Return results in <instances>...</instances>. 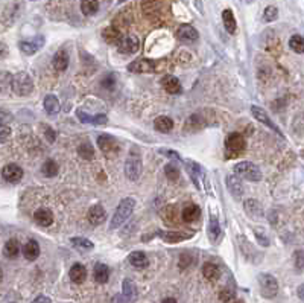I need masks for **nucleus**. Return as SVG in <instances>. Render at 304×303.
<instances>
[{"mask_svg": "<svg viewBox=\"0 0 304 303\" xmlns=\"http://www.w3.org/2000/svg\"><path fill=\"white\" fill-rule=\"evenodd\" d=\"M134 209H136V200L134 198H123L119 203L114 217H112V219L110 222V230H116L120 226H123V222L128 221V218L132 215Z\"/></svg>", "mask_w": 304, "mask_h": 303, "instance_id": "obj_1", "label": "nucleus"}, {"mask_svg": "<svg viewBox=\"0 0 304 303\" xmlns=\"http://www.w3.org/2000/svg\"><path fill=\"white\" fill-rule=\"evenodd\" d=\"M233 171L238 178H243V180L248 182H260L263 177L260 168L251 162H239L238 165H234Z\"/></svg>", "mask_w": 304, "mask_h": 303, "instance_id": "obj_2", "label": "nucleus"}, {"mask_svg": "<svg viewBox=\"0 0 304 303\" xmlns=\"http://www.w3.org/2000/svg\"><path fill=\"white\" fill-rule=\"evenodd\" d=\"M164 60L161 61H155L149 58H140L129 63L128 70L134 73H159L160 70L164 69Z\"/></svg>", "mask_w": 304, "mask_h": 303, "instance_id": "obj_3", "label": "nucleus"}, {"mask_svg": "<svg viewBox=\"0 0 304 303\" xmlns=\"http://www.w3.org/2000/svg\"><path fill=\"white\" fill-rule=\"evenodd\" d=\"M11 88L18 96H29L33 92V81L26 72H18L11 80Z\"/></svg>", "mask_w": 304, "mask_h": 303, "instance_id": "obj_4", "label": "nucleus"}, {"mask_svg": "<svg viewBox=\"0 0 304 303\" xmlns=\"http://www.w3.org/2000/svg\"><path fill=\"white\" fill-rule=\"evenodd\" d=\"M246 148V142L245 137L239 133H231L227 136V140H225V159L230 160L238 157L239 154H242Z\"/></svg>", "mask_w": 304, "mask_h": 303, "instance_id": "obj_5", "label": "nucleus"}, {"mask_svg": "<svg viewBox=\"0 0 304 303\" xmlns=\"http://www.w3.org/2000/svg\"><path fill=\"white\" fill-rule=\"evenodd\" d=\"M142 169H143V165H142L140 152L137 150H132L125 162V175L128 180L136 182L142 175Z\"/></svg>", "mask_w": 304, "mask_h": 303, "instance_id": "obj_6", "label": "nucleus"}, {"mask_svg": "<svg viewBox=\"0 0 304 303\" xmlns=\"http://www.w3.org/2000/svg\"><path fill=\"white\" fill-rule=\"evenodd\" d=\"M258 284H260V293L265 299H274L278 293L277 279L272 274L262 273L258 276Z\"/></svg>", "mask_w": 304, "mask_h": 303, "instance_id": "obj_7", "label": "nucleus"}, {"mask_svg": "<svg viewBox=\"0 0 304 303\" xmlns=\"http://www.w3.org/2000/svg\"><path fill=\"white\" fill-rule=\"evenodd\" d=\"M97 147L107 157H112V155H116L119 152L117 140L112 136H108V134H99L97 136Z\"/></svg>", "mask_w": 304, "mask_h": 303, "instance_id": "obj_8", "label": "nucleus"}, {"mask_svg": "<svg viewBox=\"0 0 304 303\" xmlns=\"http://www.w3.org/2000/svg\"><path fill=\"white\" fill-rule=\"evenodd\" d=\"M117 49L120 53L125 55H134L140 50V40L136 35H127L122 37V40L117 43Z\"/></svg>", "mask_w": 304, "mask_h": 303, "instance_id": "obj_9", "label": "nucleus"}, {"mask_svg": "<svg viewBox=\"0 0 304 303\" xmlns=\"http://www.w3.org/2000/svg\"><path fill=\"white\" fill-rule=\"evenodd\" d=\"M251 113H253V116H254V118H256L258 122H260V123H263L265 127L271 128L274 133H277V134H278L280 137H283V133H281V130H280V128L275 125V123H274V120H272L271 118L268 116V113H266V111H265L262 107L253 105V107H251Z\"/></svg>", "mask_w": 304, "mask_h": 303, "instance_id": "obj_10", "label": "nucleus"}, {"mask_svg": "<svg viewBox=\"0 0 304 303\" xmlns=\"http://www.w3.org/2000/svg\"><path fill=\"white\" fill-rule=\"evenodd\" d=\"M46 40H44L43 35H38V37H33L32 40H23L18 43V48L20 50L23 52L25 55H35L43 46Z\"/></svg>", "mask_w": 304, "mask_h": 303, "instance_id": "obj_11", "label": "nucleus"}, {"mask_svg": "<svg viewBox=\"0 0 304 303\" xmlns=\"http://www.w3.org/2000/svg\"><path fill=\"white\" fill-rule=\"evenodd\" d=\"M198 31L192 25H181L176 29V38L181 43L192 44L198 40Z\"/></svg>", "mask_w": 304, "mask_h": 303, "instance_id": "obj_12", "label": "nucleus"}, {"mask_svg": "<svg viewBox=\"0 0 304 303\" xmlns=\"http://www.w3.org/2000/svg\"><path fill=\"white\" fill-rule=\"evenodd\" d=\"M2 177L8 183H18L23 178V169L16 163H9L2 169Z\"/></svg>", "mask_w": 304, "mask_h": 303, "instance_id": "obj_13", "label": "nucleus"}, {"mask_svg": "<svg viewBox=\"0 0 304 303\" xmlns=\"http://www.w3.org/2000/svg\"><path fill=\"white\" fill-rule=\"evenodd\" d=\"M33 219L41 227H49L53 224L55 221V217H53V212L48 207H41L38 210L33 212Z\"/></svg>", "mask_w": 304, "mask_h": 303, "instance_id": "obj_14", "label": "nucleus"}, {"mask_svg": "<svg viewBox=\"0 0 304 303\" xmlns=\"http://www.w3.org/2000/svg\"><path fill=\"white\" fill-rule=\"evenodd\" d=\"M227 189L228 192L234 197V200H242L243 194H245V189H243V185L240 182V178H238L236 175H228L227 177Z\"/></svg>", "mask_w": 304, "mask_h": 303, "instance_id": "obj_15", "label": "nucleus"}, {"mask_svg": "<svg viewBox=\"0 0 304 303\" xmlns=\"http://www.w3.org/2000/svg\"><path fill=\"white\" fill-rule=\"evenodd\" d=\"M87 218L92 226H100L107 219V212L100 204H95L93 207H90Z\"/></svg>", "mask_w": 304, "mask_h": 303, "instance_id": "obj_16", "label": "nucleus"}, {"mask_svg": "<svg viewBox=\"0 0 304 303\" xmlns=\"http://www.w3.org/2000/svg\"><path fill=\"white\" fill-rule=\"evenodd\" d=\"M186 169H187L189 177L192 178L193 185L196 186V189H199L201 187V178H202V175H204V172H202V168L196 162L186 160Z\"/></svg>", "mask_w": 304, "mask_h": 303, "instance_id": "obj_17", "label": "nucleus"}, {"mask_svg": "<svg viewBox=\"0 0 304 303\" xmlns=\"http://www.w3.org/2000/svg\"><path fill=\"white\" fill-rule=\"evenodd\" d=\"M161 85H163L164 90L167 93H171V95H179V93H181V90H183L179 80H178L176 76H172V75L164 76L163 80H161Z\"/></svg>", "mask_w": 304, "mask_h": 303, "instance_id": "obj_18", "label": "nucleus"}, {"mask_svg": "<svg viewBox=\"0 0 304 303\" xmlns=\"http://www.w3.org/2000/svg\"><path fill=\"white\" fill-rule=\"evenodd\" d=\"M243 207H245V212L248 213L251 218H254V219H260L265 215V213H263V207H262V204L258 203L257 200H253V198L245 200Z\"/></svg>", "mask_w": 304, "mask_h": 303, "instance_id": "obj_19", "label": "nucleus"}, {"mask_svg": "<svg viewBox=\"0 0 304 303\" xmlns=\"http://www.w3.org/2000/svg\"><path fill=\"white\" fill-rule=\"evenodd\" d=\"M159 236H161L164 242L176 244V242H183V241H186V239H190V238L193 236V233H183V232H159Z\"/></svg>", "mask_w": 304, "mask_h": 303, "instance_id": "obj_20", "label": "nucleus"}, {"mask_svg": "<svg viewBox=\"0 0 304 303\" xmlns=\"http://www.w3.org/2000/svg\"><path fill=\"white\" fill-rule=\"evenodd\" d=\"M76 116L82 123H92V125H105V123H108V118L105 115L90 116L82 110H76Z\"/></svg>", "mask_w": 304, "mask_h": 303, "instance_id": "obj_21", "label": "nucleus"}, {"mask_svg": "<svg viewBox=\"0 0 304 303\" xmlns=\"http://www.w3.org/2000/svg\"><path fill=\"white\" fill-rule=\"evenodd\" d=\"M69 276L73 284H78V285L84 284L87 279V268L82 264H73L69 271Z\"/></svg>", "mask_w": 304, "mask_h": 303, "instance_id": "obj_22", "label": "nucleus"}, {"mask_svg": "<svg viewBox=\"0 0 304 303\" xmlns=\"http://www.w3.org/2000/svg\"><path fill=\"white\" fill-rule=\"evenodd\" d=\"M128 261L134 268H137V270H144V268L149 265L148 256H146V253H143V252H132L128 256Z\"/></svg>", "mask_w": 304, "mask_h": 303, "instance_id": "obj_23", "label": "nucleus"}, {"mask_svg": "<svg viewBox=\"0 0 304 303\" xmlns=\"http://www.w3.org/2000/svg\"><path fill=\"white\" fill-rule=\"evenodd\" d=\"M69 61H70L69 53H67L64 49H61V50H58V52L55 53L52 64H53L56 72H64L67 67H69Z\"/></svg>", "mask_w": 304, "mask_h": 303, "instance_id": "obj_24", "label": "nucleus"}, {"mask_svg": "<svg viewBox=\"0 0 304 303\" xmlns=\"http://www.w3.org/2000/svg\"><path fill=\"white\" fill-rule=\"evenodd\" d=\"M21 252H23V256L26 257L28 261H35L37 257L40 256V245H38V242L35 239H29L23 245Z\"/></svg>", "mask_w": 304, "mask_h": 303, "instance_id": "obj_25", "label": "nucleus"}, {"mask_svg": "<svg viewBox=\"0 0 304 303\" xmlns=\"http://www.w3.org/2000/svg\"><path fill=\"white\" fill-rule=\"evenodd\" d=\"M60 101L55 95H48L44 98V110L48 111V115L50 116H56L60 113Z\"/></svg>", "mask_w": 304, "mask_h": 303, "instance_id": "obj_26", "label": "nucleus"}, {"mask_svg": "<svg viewBox=\"0 0 304 303\" xmlns=\"http://www.w3.org/2000/svg\"><path fill=\"white\" fill-rule=\"evenodd\" d=\"M122 32L116 28V26H108L104 29L102 32V38L108 43V44H117L122 40Z\"/></svg>", "mask_w": 304, "mask_h": 303, "instance_id": "obj_27", "label": "nucleus"}, {"mask_svg": "<svg viewBox=\"0 0 304 303\" xmlns=\"http://www.w3.org/2000/svg\"><path fill=\"white\" fill-rule=\"evenodd\" d=\"M202 274H204V277L207 280H210V282H216V280L221 277V270L216 264L207 262V264H204V267H202Z\"/></svg>", "mask_w": 304, "mask_h": 303, "instance_id": "obj_28", "label": "nucleus"}, {"mask_svg": "<svg viewBox=\"0 0 304 303\" xmlns=\"http://www.w3.org/2000/svg\"><path fill=\"white\" fill-rule=\"evenodd\" d=\"M208 238L211 241V244H216L218 239L221 238V226H219V221L216 217H211L210 221H208Z\"/></svg>", "mask_w": 304, "mask_h": 303, "instance_id": "obj_29", "label": "nucleus"}, {"mask_svg": "<svg viewBox=\"0 0 304 303\" xmlns=\"http://www.w3.org/2000/svg\"><path fill=\"white\" fill-rule=\"evenodd\" d=\"M201 215V210L196 204H187L183 209V221L184 222H195Z\"/></svg>", "mask_w": 304, "mask_h": 303, "instance_id": "obj_30", "label": "nucleus"}, {"mask_svg": "<svg viewBox=\"0 0 304 303\" xmlns=\"http://www.w3.org/2000/svg\"><path fill=\"white\" fill-rule=\"evenodd\" d=\"M222 20H224V26L227 29L228 34H234L238 29V23H236V18L231 9H225L222 13Z\"/></svg>", "mask_w": 304, "mask_h": 303, "instance_id": "obj_31", "label": "nucleus"}, {"mask_svg": "<svg viewBox=\"0 0 304 303\" xmlns=\"http://www.w3.org/2000/svg\"><path fill=\"white\" fill-rule=\"evenodd\" d=\"M110 279V268L105 264L95 265V280L97 284H107Z\"/></svg>", "mask_w": 304, "mask_h": 303, "instance_id": "obj_32", "label": "nucleus"}, {"mask_svg": "<svg viewBox=\"0 0 304 303\" xmlns=\"http://www.w3.org/2000/svg\"><path fill=\"white\" fill-rule=\"evenodd\" d=\"M18 253H20V244L17 239H9L5 242V245H3L5 257H8V259H14V257H17Z\"/></svg>", "mask_w": 304, "mask_h": 303, "instance_id": "obj_33", "label": "nucleus"}, {"mask_svg": "<svg viewBox=\"0 0 304 303\" xmlns=\"http://www.w3.org/2000/svg\"><path fill=\"white\" fill-rule=\"evenodd\" d=\"M154 127H155L157 131H160V133H169V131H172V128H174V120L171 118H167V116H160V118L155 119Z\"/></svg>", "mask_w": 304, "mask_h": 303, "instance_id": "obj_34", "label": "nucleus"}, {"mask_svg": "<svg viewBox=\"0 0 304 303\" xmlns=\"http://www.w3.org/2000/svg\"><path fill=\"white\" fill-rule=\"evenodd\" d=\"M58 172H60L58 163H56L55 160H52V159L46 160V162H44V165L41 166V174H43L44 177H48V178L55 177Z\"/></svg>", "mask_w": 304, "mask_h": 303, "instance_id": "obj_35", "label": "nucleus"}, {"mask_svg": "<svg viewBox=\"0 0 304 303\" xmlns=\"http://www.w3.org/2000/svg\"><path fill=\"white\" fill-rule=\"evenodd\" d=\"M70 242L75 245V249L82 250V252H90V250L95 249V244L90 239H87V238H81V236L70 238Z\"/></svg>", "mask_w": 304, "mask_h": 303, "instance_id": "obj_36", "label": "nucleus"}, {"mask_svg": "<svg viewBox=\"0 0 304 303\" xmlns=\"http://www.w3.org/2000/svg\"><path fill=\"white\" fill-rule=\"evenodd\" d=\"M81 11L84 16H95L99 11V2L97 0H82L81 2Z\"/></svg>", "mask_w": 304, "mask_h": 303, "instance_id": "obj_37", "label": "nucleus"}, {"mask_svg": "<svg viewBox=\"0 0 304 303\" xmlns=\"http://www.w3.org/2000/svg\"><path fill=\"white\" fill-rule=\"evenodd\" d=\"M122 288H123V297H125L128 302H131L134 297H136L137 291H136V286H134L131 279H125V280H123Z\"/></svg>", "mask_w": 304, "mask_h": 303, "instance_id": "obj_38", "label": "nucleus"}, {"mask_svg": "<svg viewBox=\"0 0 304 303\" xmlns=\"http://www.w3.org/2000/svg\"><path fill=\"white\" fill-rule=\"evenodd\" d=\"M289 48L297 52V53H303L304 52V41H303V37L301 35H292L290 40H289Z\"/></svg>", "mask_w": 304, "mask_h": 303, "instance_id": "obj_39", "label": "nucleus"}, {"mask_svg": "<svg viewBox=\"0 0 304 303\" xmlns=\"http://www.w3.org/2000/svg\"><path fill=\"white\" fill-rule=\"evenodd\" d=\"M78 154H80L84 160H93V157H95V150L92 148V145L82 143V145H80V148H78Z\"/></svg>", "mask_w": 304, "mask_h": 303, "instance_id": "obj_40", "label": "nucleus"}, {"mask_svg": "<svg viewBox=\"0 0 304 303\" xmlns=\"http://www.w3.org/2000/svg\"><path fill=\"white\" fill-rule=\"evenodd\" d=\"M254 235H256L257 242L260 244L262 247H269V236L266 235L265 229H262V227H254Z\"/></svg>", "mask_w": 304, "mask_h": 303, "instance_id": "obj_41", "label": "nucleus"}, {"mask_svg": "<svg viewBox=\"0 0 304 303\" xmlns=\"http://www.w3.org/2000/svg\"><path fill=\"white\" fill-rule=\"evenodd\" d=\"M277 18H278V9L275 6H268V8H265V11H263V20L266 21V23H271V21H274Z\"/></svg>", "mask_w": 304, "mask_h": 303, "instance_id": "obj_42", "label": "nucleus"}, {"mask_svg": "<svg viewBox=\"0 0 304 303\" xmlns=\"http://www.w3.org/2000/svg\"><path fill=\"white\" fill-rule=\"evenodd\" d=\"M164 172H166V177L169 178V180H172V182H176L179 178V171H178V168L174 166V165H166L164 166Z\"/></svg>", "mask_w": 304, "mask_h": 303, "instance_id": "obj_43", "label": "nucleus"}, {"mask_svg": "<svg viewBox=\"0 0 304 303\" xmlns=\"http://www.w3.org/2000/svg\"><path fill=\"white\" fill-rule=\"evenodd\" d=\"M11 134H13V131L8 125H0V143L8 142L11 139Z\"/></svg>", "mask_w": 304, "mask_h": 303, "instance_id": "obj_44", "label": "nucleus"}, {"mask_svg": "<svg viewBox=\"0 0 304 303\" xmlns=\"http://www.w3.org/2000/svg\"><path fill=\"white\" fill-rule=\"evenodd\" d=\"M43 130H44V137H46V140L50 142V143H53L56 140V133H55V130L50 128V127H48V125H43Z\"/></svg>", "mask_w": 304, "mask_h": 303, "instance_id": "obj_45", "label": "nucleus"}, {"mask_svg": "<svg viewBox=\"0 0 304 303\" xmlns=\"http://www.w3.org/2000/svg\"><path fill=\"white\" fill-rule=\"evenodd\" d=\"M294 257H295V267H297V270L301 273V271H303V268H304V257H303V250H298V252H295Z\"/></svg>", "mask_w": 304, "mask_h": 303, "instance_id": "obj_46", "label": "nucleus"}, {"mask_svg": "<svg viewBox=\"0 0 304 303\" xmlns=\"http://www.w3.org/2000/svg\"><path fill=\"white\" fill-rule=\"evenodd\" d=\"M11 120H13V115L6 110L0 108V125H6V123H9Z\"/></svg>", "mask_w": 304, "mask_h": 303, "instance_id": "obj_47", "label": "nucleus"}, {"mask_svg": "<svg viewBox=\"0 0 304 303\" xmlns=\"http://www.w3.org/2000/svg\"><path fill=\"white\" fill-rule=\"evenodd\" d=\"M160 152H161L163 155H167L169 159H175V160H178V162H181V159H179L178 152H175V151H171V150H161Z\"/></svg>", "mask_w": 304, "mask_h": 303, "instance_id": "obj_48", "label": "nucleus"}, {"mask_svg": "<svg viewBox=\"0 0 304 303\" xmlns=\"http://www.w3.org/2000/svg\"><path fill=\"white\" fill-rule=\"evenodd\" d=\"M8 53H9V49H8V46H6L5 43H2V41H0V60L6 58V57H8Z\"/></svg>", "mask_w": 304, "mask_h": 303, "instance_id": "obj_49", "label": "nucleus"}, {"mask_svg": "<svg viewBox=\"0 0 304 303\" xmlns=\"http://www.w3.org/2000/svg\"><path fill=\"white\" fill-rule=\"evenodd\" d=\"M233 297H234V296L230 293V291H227V289H225V291H222V293L219 294V299H221L222 302H225V303H227V302H230Z\"/></svg>", "mask_w": 304, "mask_h": 303, "instance_id": "obj_50", "label": "nucleus"}, {"mask_svg": "<svg viewBox=\"0 0 304 303\" xmlns=\"http://www.w3.org/2000/svg\"><path fill=\"white\" fill-rule=\"evenodd\" d=\"M102 84H104L105 88H108V90H110V88H112V85H114V76H112V75H108V76H107V80H105Z\"/></svg>", "mask_w": 304, "mask_h": 303, "instance_id": "obj_51", "label": "nucleus"}, {"mask_svg": "<svg viewBox=\"0 0 304 303\" xmlns=\"http://www.w3.org/2000/svg\"><path fill=\"white\" fill-rule=\"evenodd\" d=\"M32 303H50V299L48 296H38Z\"/></svg>", "mask_w": 304, "mask_h": 303, "instance_id": "obj_52", "label": "nucleus"}, {"mask_svg": "<svg viewBox=\"0 0 304 303\" xmlns=\"http://www.w3.org/2000/svg\"><path fill=\"white\" fill-rule=\"evenodd\" d=\"M161 303H178V302H176L175 299H172V297H167V299H164Z\"/></svg>", "mask_w": 304, "mask_h": 303, "instance_id": "obj_53", "label": "nucleus"}, {"mask_svg": "<svg viewBox=\"0 0 304 303\" xmlns=\"http://www.w3.org/2000/svg\"><path fill=\"white\" fill-rule=\"evenodd\" d=\"M111 303H122V299H120V296H114V297H112Z\"/></svg>", "mask_w": 304, "mask_h": 303, "instance_id": "obj_54", "label": "nucleus"}, {"mask_svg": "<svg viewBox=\"0 0 304 303\" xmlns=\"http://www.w3.org/2000/svg\"><path fill=\"white\" fill-rule=\"evenodd\" d=\"M298 294H300V299H303V286H300V289H298Z\"/></svg>", "mask_w": 304, "mask_h": 303, "instance_id": "obj_55", "label": "nucleus"}, {"mask_svg": "<svg viewBox=\"0 0 304 303\" xmlns=\"http://www.w3.org/2000/svg\"><path fill=\"white\" fill-rule=\"evenodd\" d=\"M2 279H3V271H2V268H0V282H2Z\"/></svg>", "mask_w": 304, "mask_h": 303, "instance_id": "obj_56", "label": "nucleus"}, {"mask_svg": "<svg viewBox=\"0 0 304 303\" xmlns=\"http://www.w3.org/2000/svg\"><path fill=\"white\" fill-rule=\"evenodd\" d=\"M246 2H253V0H246Z\"/></svg>", "mask_w": 304, "mask_h": 303, "instance_id": "obj_57", "label": "nucleus"}, {"mask_svg": "<svg viewBox=\"0 0 304 303\" xmlns=\"http://www.w3.org/2000/svg\"><path fill=\"white\" fill-rule=\"evenodd\" d=\"M119 2H123V0H119Z\"/></svg>", "mask_w": 304, "mask_h": 303, "instance_id": "obj_58", "label": "nucleus"}]
</instances>
